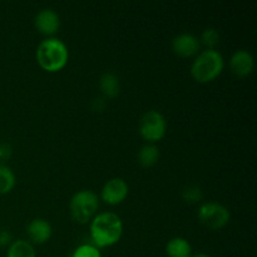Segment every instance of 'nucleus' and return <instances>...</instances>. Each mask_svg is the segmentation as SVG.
<instances>
[{
	"instance_id": "nucleus-9",
	"label": "nucleus",
	"mask_w": 257,
	"mask_h": 257,
	"mask_svg": "<svg viewBox=\"0 0 257 257\" xmlns=\"http://www.w3.org/2000/svg\"><path fill=\"white\" fill-rule=\"evenodd\" d=\"M35 27L38 30L44 34H54L58 32L60 27V18L57 14V12L50 8H45V9L39 10L34 18Z\"/></svg>"
},
{
	"instance_id": "nucleus-17",
	"label": "nucleus",
	"mask_w": 257,
	"mask_h": 257,
	"mask_svg": "<svg viewBox=\"0 0 257 257\" xmlns=\"http://www.w3.org/2000/svg\"><path fill=\"white\" fill-rule=\"evenodd\" d=\"M202 197V190L197 185H188L182 190V198L188 203L200 202Z\"/></svg>"
},
{
	"instance_id": "nucleus-13",
	"label": "nucleus",
	"mask_w": 257,
	"mask_h": 257,
	"mask_svg": "<svg viewBox=\"0 0 257 257\" xmlns=\"http://www.w3.org/2000/svg\"><path fill=\"white\" fill-rule=\"evenodd\" d=\"M99 87L103 94L107 97H115L119 93L120 84H119V78L112 72H107L100 77L99 79Z\"/></svg>"
},
{
	"instance_id": "nucleus-19",
	"label": "nucleus",
	"mask_w": 257,
	"mask_h": 257,
	"mask_svg": "<svg viewBox=\"0 0 257 257\" xmlns=\"http://www.w3.org/2000/svg\"><path fill=\"white\" fill-rule=\"evenodd\" d=\"M201 42L207 45L208 48H213L220 42V33L215 28H207V29L203 30L202 35H201Z\"/></svg>"
},
{
	"instance_id": "nucleus-7",
	"label": "nucleus",
	"mask_w": 257,
	"mask_h": 257,
	"mask_svg": "<svg viewBox=\"0 0 257 257\" xmlns=\"http://www.w3.org/2000/svg\"><path fill=\"white\" fill-rule=\"evenodd\" d=\"M128 195V185L123 178L114 177L108 180L102 188V198L109 205H118Z\"/></svg>"
},
{
	"instance_id": "nucleus-18",
	"label": "nucleus",
	"mask_w": 257,
	"mask_h": 257,
	"mask_svg": "<svg viewBox=\"0 0 257 257\" xmlns=\"http://www.w3.org/2000/svg\"><path fill=\"white\" fill-rule=\"evenodd\" d=\"M72 257H102V255H100L99 248L95 247L94 245L85 243V245L78 246Z\"/></svg>"
},
{
	"instance_id": "nucleus-5",
	"label": "nucleus",
	"mask_w": 257,
	"mask_h": 257,
	"mask_svg": "<svg viewBox=\"0 0 257 257\" xmlns=\"http://www.w3.org/2000/svg\"><path fill=\"white\" fill-rule=\"evenodd\" d=\"M166 119L165 115L156 109L147 110L141 117L140 133L146 141L157 142L166 133Z\"/></svg>"
},
{
	"instance_id": "nucleus-22",
	"label": "nucleus",
	"mask_w": 257,
	"mask_h": 257,
	"mask_svg": "<svg viewBox=\"0 0 257 257\" xmlns=\"http://www.w3.org/2000/svg\"><path fill=\"white\" fill-rule=\"evenodd\" d=\"M191 257H211V256L207 255V253H196V255H193Z\"/></svg>"
},
{
	"instance_id": "nucleus-4",
	"label": "nucleus",
	"mask_w": 257,
	"mask_h": 257,
	"mask_svg": "<svg viewBox=\"0 0 257 257\" xmlns=\"http://www.w3.org/2000/svg\"><path fill=\"white\" fill-rule=\"evenodd\" d=\"M98 196L90 190H82L74 193L70 200V213L77 222L85 223L97 212Z\"/></svg>"
},
{
	"instance_id": "nucleus-8",
	"label": "nucleus",
	"mask_w": 257,
	"mask_h": 257,
	"mask_svg": "<svg viewBox=\"0 0 257 257\" xmlns=\"http://www.w3.org/2000/svg\"><path fill=\"white\" fill-rule=\"evenodd\" d=\"M200 45V39L191 33H181L172 39V49L182 57L197 54Z\"/></svg>"
},
{
	"instance_id": "nucleus-14",
	"label": "nucleus",
	"mask_w": 257,
	"mask_h": 257,
	"mask_svg": "<svg viewBox=\"0 0 257 257\" xmlns=\"http://www.w3.org/2000/svg\"><path fill=\"white\" fill-rule=\"evenodd\" d=\"M7 257H37L34 246L24 240H17L10 243Z\"/></svg>"
},
{
	"instance_id": "nucleus-10",
	"label": "nucleus",
	"mask_w": 257,
	"mask_h": 257,
	"mask_svg": "<svg viewBox=\"0 0 257 257\" xmlns=\"http://www.w3.org/2000/svg\"><path fill=\"white\" fill-rule=\"evenodd\" d=\"M253 57L248 50L238 49L232 54L230 59V68L233 74L238 77H246L253 70Z\"/></svg>"
},
{
	"instance_id": "nucleus-20",
	"label": "nucleus",
	"mask_w": 257,
	"mask_h": 257,
	"mask_svg": "<svg viewBox=\"0 0 257 257\" xmlns=\"http://www.w3.org/2000/svg\"><path fill=\"white\" fill-rule=\"evenodd\" d=\"M12 241V235L8 230H0V247L9 245Z\"/></svg>"
},
{
	"instance_id": "nucleus-11",
	"label": "nucleus",
	"mask_w": 257,
	"mask_h": 257,
	"mask_svg": "<svg viewBox=\"0 0 257 257\" xmlns=\"http://www.w3.org/2000/svg\"><path fill=\"white\" fill-rule=\"evenodd\" d=\"M28 235L35 243H44L52 236V226L44 218H34L28 225Z\"/></svg>"
},
{
	"instance_id": "nucleus-3",
	"label": "nucleus",
	"mask_w": 257,
	"mask_h": 257,
	"mask_svg": "<svg viewBox=\"0 0 257 257\" xmlns=\"http://www.w3.org/2000/svg\"><path fill=\"white\" fill-rule=\"evenodd\" d=\"M223 57L215 48H207L197 54L191 65L192 77L197 82L205 83L215 79L223 69Z\"/></svg>"
},
{
	"instance_id": "nucleus-16",
	"label": "nucleus",
	"mask_w": 257,
	"mask_h": 257,
	"mask_svg": "<svg viewBox=\"0 0 257 257\" xmlns=\"http://www.w3.org/2000/svg\"><path fill=\"white\" fill-rule=\"evenodd\" d=\"M15 186V175L12 168L0 163V195L8 193Z\"/></svg>"
},
{
	"instance_id": "nucleus-6",
	"label": "nucleus",
	"mask_w": 257,
	"mask_h": 257,
	"mask_svg": "<svg viewBox=\"0 0 257 257\" xmlns=\"http://www.w3.org/2000/svg\"><path fill=\"white\" fill-rule=\"evenodd\" d=\"M198 218L201 222L208 228L223 227L230 221V211L226 206L221 205L218 202H205L198 208Z\"/></svg>"
},
{
	"instance_id": "nucleus-15",
	"label": "nucleus",
	"mask_w": 257,
	"mask_h": 257,
	"mask_svg": "<svg viewBox=\"0 0 257 257\" xmlns=\"http://www.w3.org/2000/svg\"><path fill=\"white\" fill-rule=\"evenodd\" d=\"M138 162L141 163L145 167H150L153 166L160 158V150H158L157 146H155L153 143L150 145H145L138 152Z\"/></svg>"
},
{
	"instance_id": "nucleus-21",
	"label": "nucleus",
	"mask_w": 257,
	"mask_h": 257,
	"mask_svg": "<svg viewBox=\"0 0 257 257\" xmlns=\"http://www.w3.org/2000/svg\"><path fill=\"white\" fill-rule=\"evenodd\" d=\"M12 153V148L8 145H0V160L3 158H8Z\"/></svg>"
},
{
	"instance_id": "nucleus-1",
	"label": "nucleus",
	"mask_w": 257,
	"mask_h": 257,
	"mask_svg": "<svg viewBox=\"0 0 257 257\" xmlns=\"http://www.w3.org/2000/svg\"><path fill=\"white\" fill-rule=\"evenodd\" d=\"M123 223L119 216L113 212H102L90 223V235L95 247H108L119 241Z\"/></svg>"
},
{
	"instance_id": "nucleus-12",
	"label": "nucleus",
	"mask_w": 257,
	"mask_h": 257,
	"mask_svg": "<svg viewBox=\"0 0 257 257\" xmlns=\"http://www.w3.org/2000/svg\"><path fill=\"white\" fill-rule=\"evenodd\" d=\"M166 252L170 257H191L192 247L183 237H173L166 246Z\"/></svg>"
},
{
	"instance_id": "nucleus-2",
	"label": "nucleus",
	"mask_w": 257,
	"mask_h": 257,
	"mask_svg": "<svg viewBox=\"0 0 257 257\" xmlns=\"http://www.w3.org/2000/svg\"><path fill=\"white\" fill-rule=\"evenodd\" d=\"M68 57H69V52H68L67 45L58 38H47L38 45V63L48 72H57L62 69L67 64Z\"/></svg>"
}]
</instances>
